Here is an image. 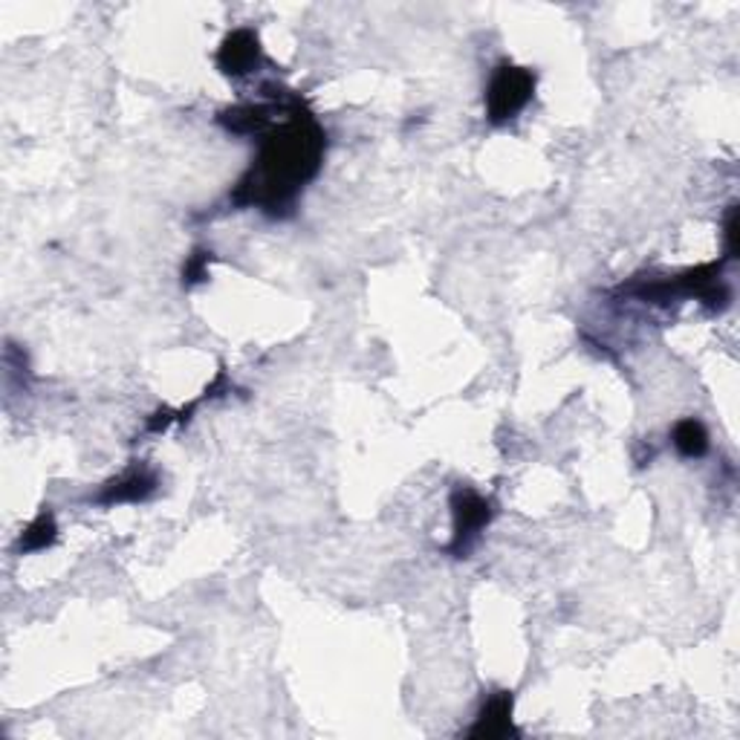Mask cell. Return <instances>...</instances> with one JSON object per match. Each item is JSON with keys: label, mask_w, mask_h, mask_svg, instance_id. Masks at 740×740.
<instances>
[{"label": "cell", "mask_w": 740, "mask_h": 740, "mask_svg": "<svg viewBox=\"0 0 740 740\" xmlns=\"http://www.w3.org/2000/svg\"><path fill=\"white\" fill-rule=\"evenodd\" d=\"M325 148L327 134L319 122L304 111L301 102H293L287 119L270 125L255 166L240 180L231 200L238 206H258L270 217L293 215L298 192L319 174Z\"/></svg>", "instance_id": "6da1fadb"}, {"label": "cell", "mask_w": 740, "mask_h": 740, "mask_svg": "<svg viewBox=\"0 0 740 740\" xmlns=\"http://www.w3.org/2000/svg\"><path fill=\"white\" fill-rule=\"evenodd\" d=\"M535 93V76L526 67L501 65L486 88V116L492 125L515 119Z\"/></svg>", "instance_id": "7a4b0ae2"}, {"label": "cell", "mask_w": 740, "mask_h": 740, "mask_svg": "<svg viewBox=\"0 0 740 740\" xmlns=\"http://www.w3.org/2000/svg\"><path fill=\"white\" fill-rule=\"evenodd\" d=\"M454 510V535L448 544V553L454 556H466L471 544L478 542V535L483 533L486 524L492 521V503L480 498L471 489H457L452 498Z\"/></svg>", "instance_id": "3957f363"}, {"label": "cell", "mask_w": 740, "mask_h": 740, "mask_svg": "<svg viewBox=\"0 0 740 740\" xmlns=\"http://www.w3.org/2000/svg\"><path fill=\"white\" fill-rule=\"evenodd\" d=\"M261 61V44L252 30H235L224 38L220 53H217V65L226 76H247Z\"/></svg>", "instance_id": "277c9868"}, {"label": "cell", "mask_w": 740, "mask_h": 740, "mask_svg": "<svg viewBox=\"0 0 740 740\" xmlns=\"http://www.w3.org/2000/svg\"><path fill=\"white\" fill-rule=\"evenodd\" d=\"M157 492V475L151 469H145V466H136V469H128L122 478L111 480V483L104 486L102 494H99V503H139L145 498H151Z\"/></svg>", "instance_id": "5b68a950"}, {"label": "cell", "mask_w": 740, "mask_h": 740, "mask_svg": "<svg viewBox=\"0 0 740 740\" xmlns=\"http://www.w3.org/2000/svg\"><path fill=\"white\" fill-rule=\"evenodd\" d=\"M471 738H506V735H515V726H512V697L506 692L492 694L489 701L480 708L478 720L469 729Z\"/></svg>", "instance_id": "8992f818"}, {"label": "cell", "mask_w": 740, "mask_h": 740, "mask_svg": "<svg viewBox=\"0 0 740 740\" xmlns=\"http://www.w3.org/2000/svg\"><path fill=\"white\" fill-rule=\"evenodd\" d=\"M674 448L683 457H703L708 452V431L701 420H680L674 425Z\"/></svg>", "instance_id": "52a82bcc"}, {"label": "cell", "mask_w": 740, "mask_h": 740, "mask_svg": "<svg viewBox=\"0 0 740 740\" xmlns=\"http://www.w3.org/2000/svg\"><path fill=\"white\" fill-rule=\"evenodd\" d=\"M56 535H58V526H56L53 512H41L33 524L26 526V533L21 535V549H24V553H35V549L49 547V544L56 542Z\"/></svg>", "instance_id": "ba28073f"}, {"label": "cell", "mask_w": 740, "mask_h": 740, "mask_svg": "<svg viewBox=\"0 0 740 740\" xmlns=\"http://www.w3.org/2000/svg\"><path fill=\"white\" fill-rule=\"evenodd\" d=\"M208 261H212V252H203V249H200V252H194V255L185 261L183 281L189 284V287H192V284H200V281H206Z\"/></svg>", "instance_id": "9c48e42d"}, {"label": "cell", "mask_w": 740, "mask_h": 740, "mask_svg": "<svg viewBox=\"0 0 740 740\" xmlns=\"http://www.w3.org/2000/svg\"><path fill=\"white\" fill-rule=\"evenodd\" d=\"M735 252H738V208H732L726 220V255L732 258Z\"/></svg>", "instance_id": "30bf717a"}]
</instances>
